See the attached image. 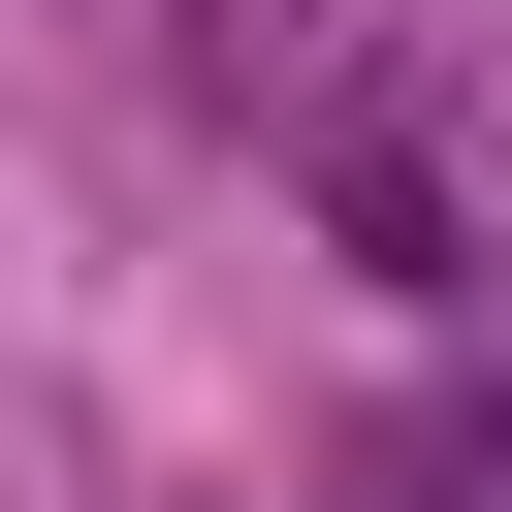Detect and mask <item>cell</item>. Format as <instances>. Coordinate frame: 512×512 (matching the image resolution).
Masks as SVG:
<instances>
[{"mask_svg": "<svg viewBox=\"0 0 512 512\" xmlns=\"http://www.w3.org/2000/svg\"><path fill=\"white\" fill-rule=\"evenodd\" d=\"M320 224H352L384 288H480V192H448V128H416V96H320Z\"/></svg>", "mask_w": 512, "mask_h": 512, "instance_id": "1", "label": "cell"}]
</instances>
